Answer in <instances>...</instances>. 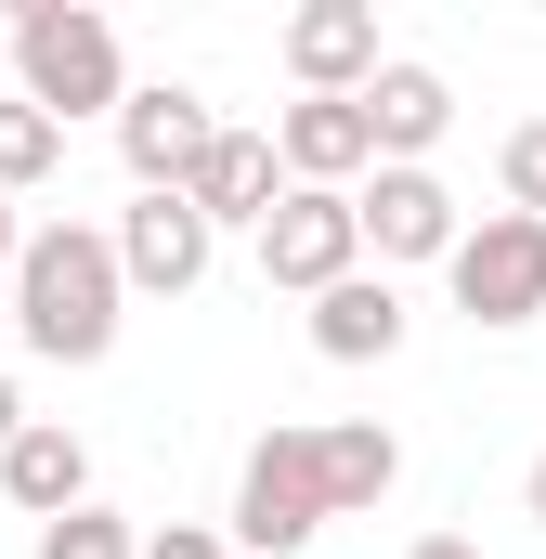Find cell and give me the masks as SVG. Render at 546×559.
Returning a JSON list of instances; mask_svg holds the SVG:
<instances>
[{
  "instance_id": "6da1fadb",
  "label": "cell",
  "mask_w": 546,
  "mask_h": 559,
  "mask_svg": "<svg viewBox=\"0 0 546 559\" xmlns=\"http://www.w3.org/2000/svg\"><path fill=\"white\" fill-rule=\"evenodd\" d=\"M118 312H131V274H118L105 222H39L26 235V261H13V338L39 365H105Z\"/></svg>"
},
{
  "instance_id": "7a4b0ae2",
  "label": "cell",
  "mask_w": 546,
  "mask_h": 559,
  "mask_svg": "<svg viewBox=\"0 0 546 559\" xmlns=\"http://www.w3.org/2000/svg\"><path fill=\"white\" fill-rule=\"evenodd\" d=\"M13 92L39 105V118H118L131 105V66H118V26L92 13V0H26L13 13Z\"/></svg>"
},
{
  "instance_id": "3957f363",
  "label": "cell",
  "mask_w": 546,
  "mask_h": 559,
  "mask_svg": "<svg viewBox=\"0 0 546 559\" xmlns=\"http://www.w3.org/2000/svg\"><path fill=\"white\" fill-rule=\"evenodd\" d=\"M339 521V495H325V429L312 417H273L248 442V468H235V559H299L312 534Z\"/></svg>"
},
{
  "instance_id": "277c9868",
  "label": "cell",
  "mask_w": 546,
  "mask_h": 559,
  "mask_svg": "<svg viewBox=\"0 0 546 559\" xmlns=\"http://www.w3.org/2000/svg\"><path fill=\"white\" fill-rule=\"evenodd\" d=\"M442 286H455V312H468V325H495V338H508V325H534V312H546V222L482 209V222H468V248L442 261Z\"/></svg>"
},
{
  "instance_id": "5b68a950",
  "label": "cell",
  "mask_w": 546,
  "mask_h": 559,
  "mask_svg": "<svg viewBox=\"0 0 546 559\" xmlns=\"http://www.w3.org/2000/svg\"><path fill=\"white\" fill-rule=\"evenodd\" d=\"M352 274H365V209L325 195V182H286V209L261 222V286L325 299V286H352Z\"/></svg>"
},
{
  "instance_id": "8992f818",
  "label": "cell",
  "mask_w": 546,
  "mask_h": 559,
  "mask_svg": "<svg viewBox=\"0 0 546 559\" xmlns=\"http://www.w3.org/2000/svg\"><path fill=\"white\" fill-rule=\"evenodd\" d=\"M235 131V118H209V92H182V79H143L131 105H118V156H131V195H182L195 169H209V143Z\"/></svg>"
},
{
  "instance_id": "52a82bcc",
  "label": "cell",
  "mask_w": 546,
  "mask_h": 559,
  "mask_svg": "<svg viewBox=\"0 0 546 559\" xmlns=\"http://www.w3.org/2000/svg\"><path fill=\"white\" fill-rule=\"evenodd\" d=\"M273 156H286V182L365 195V182H378V131H365V92H352V105H339V92H299V105H273Z\"/></svg>"
},
{
  "instance_id": "ba28073f",
  "label": "cell",
  "mask_w": 546,
  "mask_h": 559,
  "mask_svg": "<svg viewBox=\"0 0 546 559\" xmlns=\"http://www.w3.org/2000/svg\"><path fill=\"white\" fill-rule=\"evenodd\" d=\"M352 209H365V248H378V274H391V261H455V248H468V209L442 195V169H378Z\"/></svg>"
},
{
  "instance_id": "9c48e42d",
  "label": "cell",
  "mask_w": 546,
  "mask_h": 559,
  "mask_svg": "<svg viewBox=\"0 0 546 559\" xmlns=\"http://www.w3.org/2000/svg\"><path fill=\"white\" fill-rule=\"evenodd\" d=\"M209 248H222V235L195 222V195H131V209H118V274H131L143 299H182V286L209 274Z\"/></svg>"
},
{
  "instance_id": "30bf717a",
  "label": "cell",
  "mask_w": 546,
  "mask_h": 559,
  "mask_svg": "<svg viewBox=\"0 0 546 559\" xmlns=\"http://www.w3.org/2000/svg\"><path fill=\"white\" fill-rule=\"evenodd\" d=\"M378 66H391V52H378V13H365V0H299V13H286V79H299V92H339V105H352Z\"/></svg>"
},
{
  "instance_id": "8fae6325",
  "label": "cell",
  "mask_w": 546,
  "mask_h": 559,
  "mask_svg": "<svg viewBox=\"0 0 546 559\" xmlns=\"http://www.w3.org/2000/svg\"><path fill=\"white\" fill-rule=\"evenodd\" d=\"M365 131H378V169H429V143L455 131V79L416 66V52H391L365 79Z\"/></svg>"
},
{
  "instance_id": "7c38bea8",
  "label": "cell",
  "mask_w": 546,
  "mask_h": 559,
  "mask_svg": "<svg viewBox=\"0 0 546 559\" xmlns=\"http://www.w3.org/2000/svg\"><path fill=\"white\" fill-rule=\"evenodd\" d=\"M182 195H195L209 235H235V222L261 235L273 209H286V156H273V131H222V143H209V169H195Z\"/></svg>"
},
{
  "instance_id": "4fadbf2b",
  "label": "cell",
  "mask_w": 546,
  "mask_h": 559,
  "mask_svg": "<svg viewBox=\"0 0 546 559\" xmlns=\"http://www.w3.org/2000/svg\"><path fill=\"white\" fill-rule=\"evenodd\" d=\"M0 495H13L26 521H79V508H92V442L66 417H26L13 455H0Z\"/></svg>"
},
{
  "instance_id": "5bb4252c",
  "label": "cell",
  "mask_w": 546,
  "mask_h": 559,
  "mask_svg": "<svg viewBox=\"0 0 546 559\" xmlns=\"http://www.w3.org/2000/svg\"><path fill=\"white\" fill-rule=\"evenodd\" d=\"M312 352H325V365H391V352H404V286L391 274L325 286V299H312Z\"/></svg>"
},
{
  "instance_id": "9a60e30c",
  "label": "cell",
  "mask_w": 546,
  "mask_h": 559,
  "mask_svg": "<svg viewBox=\"0 0 546 559\" xmlns=\"http://www.w3.org/2000/svg\"><path fill=\"white\" fill-rule=\"evenodd\" d=\"M391 481H404V442H391L378 417H339V429H325V495H339V521H365Z\"/></svg>"
},
{
  "instance_id": "2e32d148",
  "label": "cell",
  "mask_w": 546,
  "mask_h": 559,
  "mask_svg": "<svg viewBox=\"0 0 546 559\" xmlns=\"http://www.w3.org/2000/svg\"><path fill=\"white\" fill-rule=\"evenodd\" d=\"M66 169V118H39L26 92L0 105V195H26V182H52Z\"/></svg>"
},
{
  "instance_id": "e0dca14e",
  "label": "cell",
  "mask_w": 546,
  "mask_h": 559,
  "mask_svg": "<svg viewBox=\"0 0 546 559\" xmlns=\"http://www.w3.org/2000/svg\"><path fill=\"white\" fill-rule=\"evenodd\" d=\"M39 559H143V534L118 508H79V521H39Z\"/></svg>"
},
{
  "instance_id": "ac0fdd59",
  "label": "cell",
  "mask_w": 546,
  "mask_h": 559,
  "mask_svg": "<svg viewBox=\"0 0 546 559\" xmlns=\"http://www.w3.org/2000/svg\"><path fill=\"white\" fill-rule=\"evenodd\" d=\"M495 182H508V209H521V222H546V118H521V131H508Z\"/></svg>"
},
{
  "instance_id": "d6986e66",
  "label": "cell",
  "mask_w": 546,
  "mask_h": 559,
  "mask_svg": "<svg viewBox=\"0 0 546 559\" xmlns=\"http://www.w3.org/2000/svg\"><path fill=\"white\" fill-rule=\"evenodd\" d=\"M143 559H235V534H209V521H156Z\"/></svg>"
},
{
  "instance_id": "ffe728a7",
  "label": "cell",
  "mask_w": 546,
  "mask_h": 559,
  "mask_svg": "<svg viewBox=\"0 0 546 559\" xmlns=\"http://www.w3.org/2000/svg\"><path fill=\"white\" fill-rule=\"evenodd\" d=\"M13 261H26V235H13V195H0V312H13Z\"/></svg>"
},
{
  "instance_id": "44dd1931",
  "label": "cell",
  "mask_w": 546,
  "mask_h": 559,
  "mask_svg": "<svg viewBox=\"0 0 546 559\" xmlns=\"http://www.w3.org/2000/svg\"><path fill=\"white\" fill-rule=\"evenodd\" d=\"M521 521H534V534H546V455H534V468H521Z\"/></svg>"
},
{
  "instance_id": "7402d4cb",
  "label": "cell",
  "mask_w": 546,
  "mask_h": 559,
  "mask_svg": "<svg viewBox=\"0 0 546 559\" xmlns=\"http://www.w3.org/2000/svg\"><path fill=\"white\" fill-rule=\"evenodd\" d=\"M404 559H482V547H468V534H416Z\"/></svg>"
},
{
  "instance_id": "603a6c76",
  "label": "cell",
  "mask_w": 546,
  "mask_h": 559,
  "mask_svg": "<svg viewBox=\"0 0 546 559\" xmlns=\"http://www.w3.org/2000/svg\"><path fill=\"white\" fill-rule=\"evenodd\" d=\"M13 429H26V391H13V378H0V455H13Z\"/></svg>"
}]
</instances>
